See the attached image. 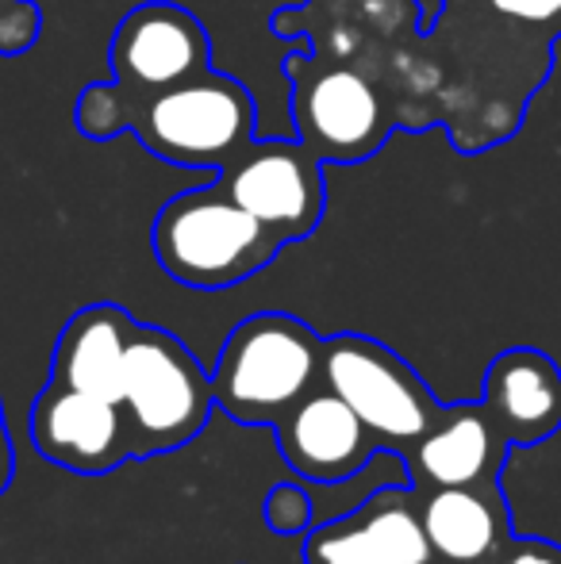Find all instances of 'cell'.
I'll return each mask as SVG.
<instances>
[{"label": "cell", "instance_id": "obj_1", "mask_svg": "<svg viewBox=\"0 0 561 564\" xmlns=\"http://www.w3.org/2000/svg\"><path fill=\"white\" fill-rule=\"evenodd\" d=\"M77 131L93 142L136 134L154 158L181 170L224 173L258 139V105L231 74H208L181 82L150 97H123L112 82L82 89Z\"/></svg>", "mask_w": 561, "mask_h": 564}, {"label": "cell", "instance_id": "obj_2", "mask_svg": "<svg viewBox=\"0 0 561 564\" xmlns=\"http://www.w3.org/2000/svg\"><path fill=\"white\" fill-rule=\"evenodd\" d=\"M150 242L165 276L196 292L235 289L273 265L284 250L281 238L258 224L219 181L165 200Z\"/></svg>", "mask_w": 561, "mask_h": 564}, {"label": "cell", "instance_id": "obj_3", "mask_svg": "<svg viewBox=\"0 0 561 564\" xmlns=\"http://www.w3.org/2000/svg\"><path fill=\"white\" fill-rule=\"evenodd\" d=\"M320 384L323 338L296 315L258 312L219 349L212 400L239 426H278Z\"/></svg>", "mask_w": 561, "mask_h": 564}, {"label": "cell", "instance_id": "obj_4", "mask_svg": "<svg viewBox=\"0 0 561 564\" xmlns=\"http://www.w3.org/2000/svg\"><path fill=\"white\" fill-rule=\"evenodd\" d=\"M292 85V131L323 165H358L400 131L385 89L350 62L315 54L312 43L281 62Z\"/></svg>", "mask_w": 561, "mask_h": 564}, {"label": "cell", "instance_id": "obj_5", "mask_svg": "<svg viewBox=\"0 0 561 564\" xmlns=\"http://www.w3.org/2000/svg\"><path fill=\"white\" fill-rule=\"evenodd\" d=\"M212 403V377L201 369L193 349L170 330L139 323L120 388L131 453L158 457L188 446L208 426Z\"/></svg>", "mask_w": 561, "mask_h": 564}, {"label": "cell", "instance_id": "obj_6", "mask_svg": "<svg viewBox=\"0 0 561 564\" xmlns=\"http://www.w3.org/2000/svg\"><path fill=\"white\" fill-rule=\"evenodd\" d=\"M323 384L350 403L381 449L408 453L442 415V403L397 349L350 330L323 338Z\"/></svg>", "mask_w": 561, "mask_h": 564}, {"label": "cell", "instance_id": "obj_7", "mask_svg": "<svg viewBox=\"0 0 561 564\" xmlns=\"http://www.w3.org/2000/svg\"><path fill=\"white\" fill-rule=\"evenodd\" d=\"M216 181L281 238L284 246L315 235L327 212L323 162L292 134V139H262L258 134Z\"/></svg>", "mask_w": 561, "mask_h": 564}, {"label": "cell", "instance_id": "obj_8", "mask_svg": "<svg viewBox=\"0 0 561 564\" xmlns=\"http://www.w3.org/2000/svg\"><path fill=\"white\" fill-rule=\"evenodd\" d=\"M108 69L123 97H150L208 74L212 35L188 8L173 0H147L116 23Z\"/></svg>", "mask_w": 561, "mask_h": 564}, {"label": "cell", "instance_id": "obj_9", "mask_svg": "<svg viewBox=\"0 0 561 564\" xmlns=\"http://www.w3.org/2000/svg\"><path fill=\"white\" fill-rule=\"evenodd\" d=\"M31 442L51 465L100 476L131 460V434L116 400L46 380L31 408Z\"/></svg>", "mask_w": 561, "mask_h": 564}, {"label": "cell", "instance_id": "obj_10", "mask_svg": "<svg viewBox=\"0 0 561 564\" xmlns=\"http://www.w3.org/2000/svg\"><path fill=\"white\" fill-rule=\"evenodd\" d=\"M281 457L300 480L312 484H343L381 453L366 423L354 408L335 395L327 384L308 392L296 408L278 423Z\"/></svg>", "mask_w": 561, "mask_h": 564}, {"label": "cell", "instance_id": "obj_11", "mask_svg": "<svg viewBox=\"0 0 561 564\" xmlns=\"http://www.w3.org/2000/svg\"><path fill=\"white\" fill-rule=\"evenodd\" d=\"M511 442L485 403H450L434 426L404 453L416 488H465L500 476Z\"/></svg>", "mask_w": 561, "mask_h": 564}, {"label": "cell", "instance_id": "obj_12", "mask_svg": "<svg viewBox=\"0 0 561 564\" xmlns=\"http://www.w3.org/2000/svg\"><path fill=\"white\" fill-rule=\"evenodd\" d=\"M416 499L434 564H493L511 542L508 499L496 480L465 488H423Z\"/></svg>", "mask_w": 561, "mask_h": 564}, {"label": "cell", "instance_id": "obj_13", "mask_svg": "<svg viewBox=\"0 0 561 564\" xmlns=\"http://www.w3.org/2000/svg\"><path fill=\"white\" fill-rule=\"evenodd\" d=\"M481 403L511 446H535L561 431V369L542 349H504L488 365Z\"/></svg>", "mask_w": 561, "mask_h": 564}, {"label": "cell", "instance_id": "obj_14", "mask_svg": "<svg viewBox=\"0 0 561 564\" xmlns=\"http://www.w3.org/2000/svg\"><path fill=\"white\" fill-rule=\"evenodd\" d=\"M139 323L120 304H89L62 327L54 346L51 380L77 392L105 395L120 403L123 369H128L131 338Z\"/></svg>", "mask_w": 561, "mask_h": 564}, {"label": "cell", "instance_id": "obj_15", "mask_svg": "<svg viewBox=\"0 0 561 564\" xmlns=\"http://www.w3.org/2000/svg\"><path fill=\"white\" fill-rule=\"evenodd\" d=\"M354 514L374 534L389 564H434L420 499L408 488H377Z\"/></svg>", "mask_w": 561, "mask_h": 564}, {"label": "cell", "instance_id": "obj_16", "mask_svg": "<svg viewBox=\"0 0 561 564\" xmlns=\"http://www.w3.org/2000/svg\"><path fill=\"white\" fill-rule=\"evenodd\" d=\"M304 564H389L381 545L374 542L358 514L323 522V527L308 530L304 538Z\"/></svg>", "mask_w": 561, "mask_h": 564}, {"label": "cell", "instance_id": "obj_17", "mask_svg": "<svg viewBox=\"0 0 561 564\" xmlns=\"http://www.w3.org/2000/svg\"><path fill=\"white\" fill-rule=\"evenodd\" d=\"M262 519L273 534H284V538L308 534V527H312V496H308L304 488H296V484H278V488L266 496Z\"/></svg>", "mask_w": 561, "mask_h": 564}, {"label": "cell", "instance_id": "obj_18", "mask_svg": "<svg viewBox=\"0 0 561 564\" xmlns=\"http://www.w3.org/2000/svg\"><path fill=\"white\" fill-rule=\"evenodd\" d=\"M493 564H561V545L542 538H511Z\"/></svg>", "mask_w": 561, "mask_h": 564}, {"label": "cell", "instance_id": "obj_19", "mask_svg": "<svg viewBox=\"0 0 561 564\" xmlns=\"http://www.w3.org/2000/svg\"><path fill=\"white\" fill-rule=\"evenodd\" d=\"M15 476V453H12V434H8V423H4V403H0V496L8 491Z\"/></svg>", "mask_w": 561, "mask_h": 564}]
</instances>
